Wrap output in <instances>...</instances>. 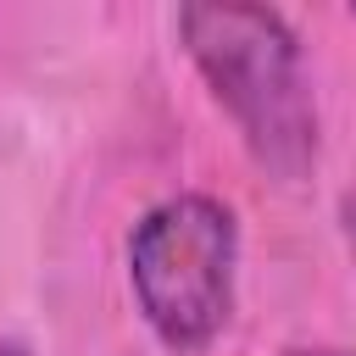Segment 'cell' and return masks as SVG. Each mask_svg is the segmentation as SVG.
<instances>
[{"instance_id": "cell-1", "label": "cell", "mask_w": 356, "mask_h": 356, "mask_svg": "<svg viewBox=\"0 0 356 356\" xmlns=\"http://www.w3.org/2000/svg\"><path fill=\"white\" fill-rule=\"evenodd\" d=\"M184 39L250 150L273 172L300 178L317 150V122L289 28L261 6H184Z\"/></svg>"}, {"instance_id": "cell-2", "label": "cell", "mask_w": 356, "mask_h": 356, "mask_svg": "<svg viewBox=\"0 0 356 356\" xmlns=\"http://www.w3.org/2000/svg\"><path fill=\"white\" fill-rule=\"evenodd\" d=\"M128 261L139 306L167 345H200L217 334L228 312V261H234V222L217 200L184 195L156 206L139 222Z\"/></svg>"}, {"instance_id": "cell-3", "label": "cell", "mask_w": 356, "mask_h": 356, "mask_svg": "<svg viewBox=\"0 0 356 356\" xmlns=\"http://www.w3.org/2000/svg\"><path fill=\"white\" fill-rule=\"evenodd\" d=\"M345 228H350V245H356V195L345 200Z\"/></svg>"}, {"instance_id": "cell-4", "label": "cell", "mask_w": 356, "mask_h": 356, "mask_svg": "<svg viewBox=\"0 0 356 356\" xmlns=\"http://www.w3.org/2000/svg\"><path fill=\"white\" fill-rule=\"evenodd\" d=\"M295 356H345V350H295Z\"/></svg>"}, {"instance_id": "cell-5", "label": "cell", "mask_w": 356, "mask_h": 356, "mask_svg": "<svg viewBox=\"0 0 356 356\" xmlns=\"http://www.w3.org/2000/svg\"><path fill=\"white\" fill-rule=\"evenodd\" d=\"M0 356H22V350H17V345H6V350H0Z\"/></svg>"}]
</instances>
